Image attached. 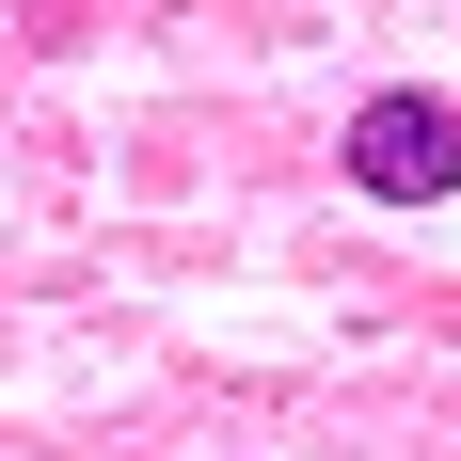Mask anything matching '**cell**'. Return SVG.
Returning <instances> with one entry per match:
<instances>
[{
    "instance_id": "6da1fadb",
    "label": "cell",
    "mask_w": 461,
    "mask_h": 461,
    "mask_svg": "<svg viewBox=\"0 0 461 461\" xmlns=\"http://www.w3.org/2000/svg\"><path fill=\"white\" fill-rule=\"evenodd\" d=\"M350 191H366V207H446L461 191V112L429 80L366 95V112H350Z\"/></svg>"
}]
</instances>
